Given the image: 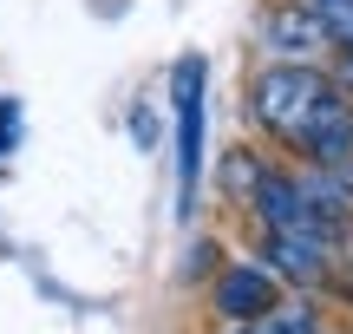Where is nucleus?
<instances>
[{"mask_svg": "<svg viewBox=\"0 0 353 334\" xmlns=\"http://www.w3.org/2000/svg\"><path fill=\"white\" fill-rule=\"evenodd\" d=\"M236 334H314V315L307 308H275V315H262V322H249V328H236Z\"/></svg>", "mask_w": 353, "mask_h": 334, "instance_id": "obj_6", "label": "nucleus"}, {"mask_svg": "<svg viewBox=\"0 0 353 334\" xmlns=\"http://www.w3.org/2000/svg\"><path fill=\"white\" fill-rule=\"evenodd\" d=\"M262 39L268 52H281V66H314L321 52H334L327 26H321V13L307 7V0H281V7L262 13Z\"/></svg>", "mask_w": 353, "mask_h": 334, "instance_id": "obj_2", "label": "nucleus"}, {"mask_svg": "<svg viewBox=\"0 0 353 334\" xmlns=\"http://www.w3.org/2000/svg\"><path fill=\"white\" fill-rule=\"evenodd\" d=\"M275 308H281V282L262 262H229V269L216 275V315H223V322L249 328V322H262V315H275Z\"/></svg>", "mask_w": 353, "mask_h": 334, "instance_id": "obj_3", "label": "nucleus"}, {"mask_svg": "<svg viewBox=\"0 0 353 334\" xmlns=\"http://www.w3.org/2000/svg\"><path fill=\"white\" fill-rule=\"evenodd\" d=\"M176 170H183V190H196V170H203V66L196 59L176 66Z\"/></svg>", "mask_w": 353, "mask_h": 334, "instance_id": "obj_5", "label": "nucleus"}, {"mask_svg": "<svg viewBox=\"0 0 353 334\" xmlns=\"http://www.w3.org/2000/svg\"><path fill=\"white\" fill-rule=\"evenodd\" d=\"M334 92H341V86H334L321 66H281V59H275V66L249 86V112H255V125L275 131L288 151H301V138L314 131V118L327 112Z\"/></svg>", "mask_w": 353, "mask_h": 334, "instance_id": "obj_1", "label": "nucleus"}, {"mask_svg": "<svg viewBox=\"0 0 353 334\" xmlns=\"http://www.w3.org/2000/svg\"><path fill=\"white\" fill-rule=\"evenodd\" d=\"M341 177H347V190H353V157H347V164H341Z\"/></svg>", "mask_w": 353, "mask_h": 334, "instance_id": "obj_7", "label": "nucleus"}, {"mask_svg": "<svg viewBox=\"0 0 353 334\" xmlns=\"http://www.w3.org/2000/svg\"><path fill=\"white\" fill-rule=\"evenodd\" d=\"M334 262H341V243H327V236H268L262 243V269L275 275V282H334Z\"/></svg>", "mask_w": 353, "mask_h": 334, "instance_id": "obj_4", "label": "nucleus"}]
</instances>
